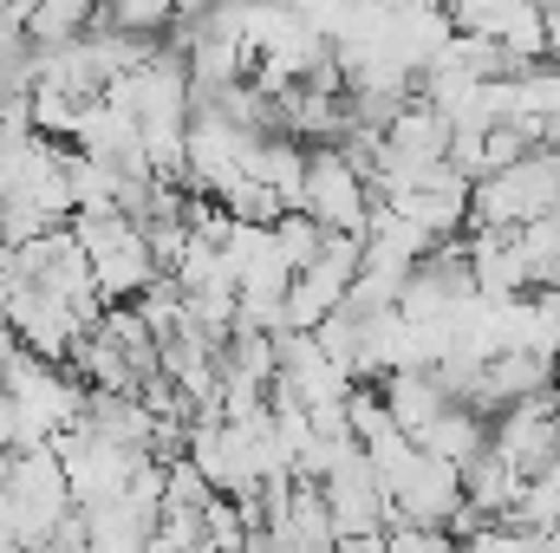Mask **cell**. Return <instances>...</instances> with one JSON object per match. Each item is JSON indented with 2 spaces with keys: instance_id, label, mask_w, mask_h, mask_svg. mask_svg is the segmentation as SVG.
Wrapping results in <instances>:
<instances>
[{
  "instance_id": "6da1fadb",
  "label": "cell",
  "mask_w": 560,
  "mask_h": 553,
  "mask_svg": "<svg viewBox=\"0 0 560 553\" xmlns=\"http://www.w3.org/2000/svg\"><path fill=\"white\" fill-rule=\"evenodd\" d=\"M66 228H72V242L85 248V261H92V286H98L105 306H131L150 280H163L156 274V261H150L143 222H131L125 209H92V215H72Z\"/></svg>"
},
{
  "instance_id": "7a4b0ae2",
  "label": "cell",
  "mask_w": 560,
  "mask_h": 553,
  "mask_svg": "<svg viewBox=\"0 0 560 553\" xmlns=\"http://www.w3.org/2000/svg\"><path fill=\"white\" fill-rule=\"evenodd\" d=\"M300 215H313L326 235H359V228H365V215H372V189H365V176H359L332 143H306Z\"/></svg>"
},
{
  "instance_id": "3957f363",
  "label": "cell",
  "mask_w": 560,
  "mask_h": 553,
  "mask_svg": "<svg viewBox=\"0 0 560 553\" xmlns=\"http://www.w3.org/2000/svg\"><path fill=\"white\" fill-rule=\"evenodd\" d=\"M385 209H398L430 242H456L469 228V176H456L450 163H423L398 196H385Z\"/></svg>"
},
{
  "instance_id": "277c9868",
  "label": "cell",
  "mask_w": 560,
  "mask_h": 553,
  "mask_svg": "<svg viewBox=\"0 0 560 553\" xmlns=\"http://www.w3.org/2000/svg\"><path fill=\"white\" fill-rule=\"evenodd\" d=\"M385 502L405 528H450V515L463 508V482L443 456L430 449H411V462L385 482Z\"/></svg>"
},
{
  "instance_id": "5b68a950",
  "label": "cell",
  "mask_w": 560,
  "mask_h": 553,
  "mask_svg": "<svg viewBox=\"0 0 560 553\" xmlns=\"http://www.w3.org/2000/svg\"><path fill=\"white\" fill-rule=\"evenodd\" d=\"M456 482H463V508L482 515V521H509V508H515V495H522V475H515L489 443L456 469Z\"/></svg>"
},
{
  "instance_id": "8992f818",
  "label": "cell",
  "mask_w": 560,
  "mask_h": 553,
  "mask_svg": "<svg viewBox=\"0 0 560 553\" xmlns=\"http://www.w3.org/2000/svg\"><path fill=\"white\" fill-rule=\"evenodd\" d=\"M378 398H385L392 423L411 443L423 436V423H436V416L450 411V391L436 385V372H392V378H378Z\"/></svg>"
},
{
  "instance_id": "52a82bcc",
  "label": "cell",
  "mask_w": 560,
  "mask_h": 553,
  "mask_svg": "<svg viewBox=\"0 0 560 553\" xmlns=\"http://www.w3.org/2000/svg\"><path fill=\"white\" fill-rule=\"evenodd\" d=\"M515 261H522L528 293H560V209L515 228Z\"/></svg>"
},
{
  "instance_id": "ba28073f",
  "label": "cell",
  "mask_w": 560,
  "mask_h": 553,
  "mask_svg": "<svg viewBox=\"0 0 560 553\" xmlns=\"http://www.w3.org/2000/svg\"><path fill=\"white\" fill-rule=\"evenodd\" d=\"M482 443H489V423L469 411V404H450V411L436 416V423H423V436H418V449L443 456L450 469H463V462H469Z\"/></svg>"
},
{
  "instance_id": "9c48e42d",
  "label": "cell",
  "mask_w": 560,
  "mask_h": 553,
  "mask_svg": "<svg viewBox=\"0 0 560 553\" xmlns=\"http://www.w3.org/2000/svg\"><path fill=\"white\" fill-rule=\"evenodd\" d=\"M535 118V125H560V66H528L522 79H509V125Z\"/></svg>"
},
{
  "instance_id": "30bf717a",
  "label": "cell",
  "mask_w": 560,
  "mask_h": 553,
  "mask_svg": "<svg viewBox=\"0 0 560 553\" xmlns=\"http://www.w3.org/2000/svg\"><path fill=\"white\" fill-rule=\"evenodd\" d=\"M319 248H326V228L313 222V215H300V209H287L275 222V255L287 274H300V268H313L319 261Z\"/></svg>"
},
{
  "instance_id": "8fae6325",
  "label": "cell",
  "mask_w": 560,
  "mask_h": 553,
  "mask_svg": "<svg viewBox=\"0 0 560 553\" xmlns=\"http://www.w3.org/2000/svg\"><path fill=\"white\" fill-rule=\"evenodd\" d=\"M456 553H548V534H528L515 521H482L476 534H463Z\"/></svg>"
},
{
  "instance_id": "7c38bea8",
  "label": "cell",
  "mask_w": 560,
  "mask_h": 553,
  "mask_svg": "<svg viewBox=\"0 0 560 553\" xmlns=\"http://www.w3.org/2000/svg\"><path fill=\"white\" fill-rule=\"evenodd\" d=\"M112 7V26H125V33H163L170 20H176V0H105Z\"/></svg>"
},
{
  "instance_id": "4fadbf2b",
  "label": "cell",
  "mask_w": 560,
  "mask_h": 553,
  "mask_svg": "<svg viewBox=\"0 0 560 553\" xmlns=\"http://www.w3.org/2000/svg\"><path fill=\"white\" fill-rule=\"evenodd\" d=\"M541 33H548V66H560V0L541 7Z\"/></svg>"
},
{
  "instance_id": "5bb4252c",
  "label": "cell",
  "mask_w": 560,
  "mask_h": 553,
  "mask_svg": "<svg viewBox=\"0 0 560 553\" xmlns=\"http://www.w3.org/2000/svg\"><path fill=\"white\" fill-rule=\"evenodd\" d=\"M359 7H372V13H398V7H411V0H359Z\"/></svg>"
},
{
  "instance_id": "9a60e30c",
  "label": "cell",
  "mask_w": 560,
  "mask_h": 553,
  "mask_svg": "<svg viewBox=\"0 0 560 553\" xmlns=\"http://www.w3.org/2000/svg\"><path fill=\"white\" fill-rule=\"evenodd\" d=\"M548 553H560V528H555V534H548Z\"/></svg>"
}]
</instances>
